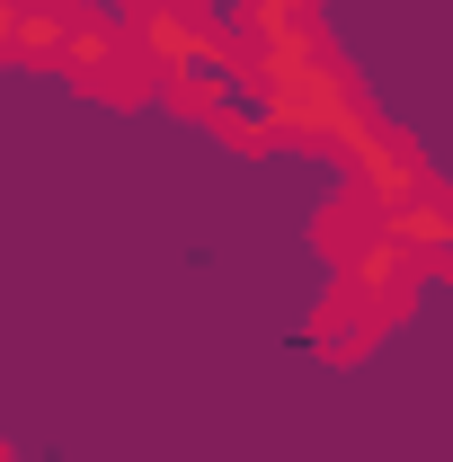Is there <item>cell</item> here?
Masks as SVG:
<instances>
[{
  "instance_id": "obj_1",
  "label": "cell",
  "mask_w": 453,
  "mask_h": 462,
  "mask_svg": "<svg viewBox=\"0 0 453 462\" xmlns=\"http://www.w3.org/2000/svg\"><path fill=\"white\" fill-rule=\"evenodd\" d=\"M170 89L205 116V125H223L231 143H276V134H284V125H276V98H267V71H258L249 54H231L223 36H205L196 54L178 62Z\"/></svg>"
},
{
  "instance_id": "obj_2",
  "label": "cell",
  "mask_w": 453,
  "mask_h": 462,
  "mask_svg": "<svg viewBox=\"0 0 453 462\" xmlns=\"http://www.w3.org/2000/svg\"><path fill=\"white\" fill-rule=\"evenodd\" d=\"M383 320H392L383 302H365V293H356V285H338V293H329V311L311 320V346H320V356H365Z\"/></svg>"
},
{
  "instance_id": "obj_3",
  "label": "cell",
  "mask_w": 453,
  "mask_h": 462,
  "mask_svg": "<svg viewBox=\"0 0 453 462\" xmlns=\"http://www.w3.org/2000/svg\"><path fill=\"white\" fill-rule=\"evenodd\" d=\"M125 9H143V0H125Z\"/></svg>"
},
{
  "instance_id": "obj_4",
  "label": "cell",
  "mask_w": 453,
  "mask_h": 462,
  "mask_svg": "<svg viewBox=\"0 0 453 462\" xmlns=\"http://www.w3.org/2000/svg\"><path fill=\"white\" fill-rule=\"evenodd\" d=\"M0 462H9V454H0Z\"/></svg>"
}]
</instances>
